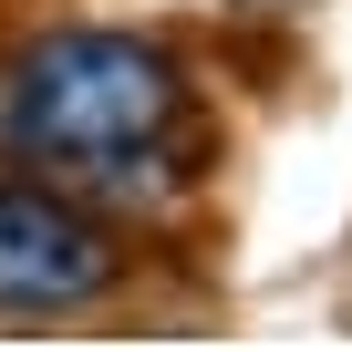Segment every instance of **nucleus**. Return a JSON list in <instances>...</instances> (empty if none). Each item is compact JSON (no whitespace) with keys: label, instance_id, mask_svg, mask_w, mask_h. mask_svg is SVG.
<instances>
[{"label":"nucleus","instance_id":"obj_1","mask_svg":"<svg viewBox=\"0 0 352 352\" xmlns=\"http://www.w3.org/2000/svg\"><path fill=\"white\" fill-rule=\"evenodd\" d=\"M208 73L135 21H32L0 52V166H32L124 228H155L218 187Z\"/></svg>","mask_w":352,"mask_h":352},{"label":"nucleus","instance_id":"obj_2","mask_svg":"<svg viewBox=\"0 0 352 352\" xmlns=\"http://www.w3.org/2000/svg\"><path fill=\"white\" fill-rule=\"evenodd\" d=\"M135 290V228L32 166H0V321L52 331Z\"/></svg>","mask_w":352,"mask_h":352}]
</instances>
